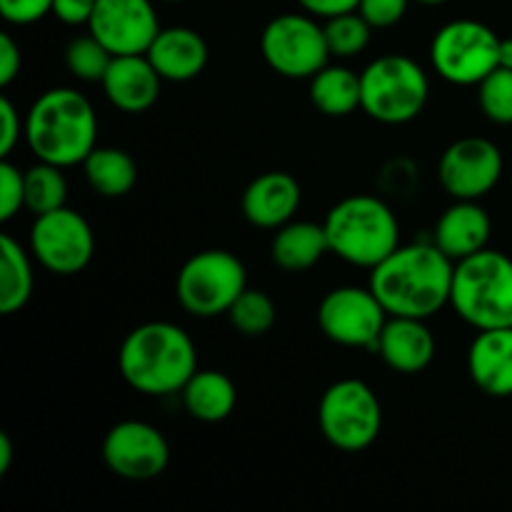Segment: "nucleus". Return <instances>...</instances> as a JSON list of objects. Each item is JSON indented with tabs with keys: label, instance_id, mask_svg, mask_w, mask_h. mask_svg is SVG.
Wrapping results in <instances>:
<instances>
[{
	"label": "nucleus",
	"instance_id": "obj_1",
	"mask_svg": "<svg viewBox=\"0 0 512 512\" xmlns=\"http://www.w3.org/2000/svg\"><path fill=\"white\" fill-rule=\"evenodd\" d=\"M453 273L455 260L433 240L398 245L383 263L370 270L368 288L390 318L428 320L450 305Z\"/></svg>",
	"mask_w": 512,
	"mask_h": 512
},
{
	"label": "nucleus",
	"instance_id": "obj_2",
	"mask_svg": "<svg viewBox=\"0 0 512 512\" xmlns=\"http://www.w3.org/2000/svg\"><path fill=\"white\" fill-rule=\"evenodd\" d=\"M118 368L135 393L165 398L185 388L198 370V350L180 325L153 320L130 330L118 350Z\"/></svg>",
	"mask_w": 512,
	"mask_h": 512
},
{
	"label": "nucleus",
	"instance_id": "obj_3",
	"mask_svg": "<svg viewBox=\"0 0 512 512\" xmlns=\"http://www.w3.org/2000/svg\"><path fill=\"white\" fill-rule=\"evenodd\" d=\"M25 143L43 163L73 168L98 145V115L75 88H50L25 113Z\"/></svg>",
	"mask_w": 512,
	"mask_h": 512
},
{
	"label": "nucleus",
	"instance_id": "obj_4",
	"mask_svg": "<svg viewBox=\"0 0 512 512\" xmlns=\"http://www.w3.org/2000/svg\"><path fill=\"white\" fill-rule=\"evenodd\" d=\"M330 253L355 268L373 270L400 245V223L378 195H348L323 220Z\"/></svg>",
	"mask_w": 512,
	"mask_h": 512
},
{
	"label": "nucleus",
	"instance_id": "obj_5",
	"mask_svg": "<svg viewBox=\"0 0 512 512\" xmlns=\"http://www.w3.org/2000/svg\"><path fill=\"white\" fill-rule=\"evenodd\" d=\"M450 308L475 330L512 328V258L485 248L458 260Z\"/></svg>",
	"mask_w": 512,
	"mask_h": 512
},
{
	"label": "nucleus",
	"instance_id": "obj_6",
	"mask_svg": "<svg viewBox=\"0 0 512 512\" xmlns=\"http://www.w3.org/2000/svg\"><path fill=\"white\" fill-rule=\"evenodd\" d=\"M428 98V73L408 55H380L360 73V110L383 125L410 123Z\"/></svg>",
	"mask_w": 512,
	"mask_h": 512
},
{
	"label": "nucleus",
	"instance_id": "obj_7",
	"mask_svg": "<svg viewBox=\"0 0 512 512\" xmlns=\"http://www.w3.org/2000/svg\"><path fill=\"white\" fill-rule=\"evenodd\" d=\"M245 288H248V273L243 260L220 248L200 250L185 260L175 280L180 308L203 320L228 315Z\"/></svg>",
	"mask_w": 512,
	"mask_h": 512
},
{
	"label": "nucleus",
	"instance_id": "obj_8",
	"mask_svg": "<svg viewBox=\"0 0 512 512\" xmlns=\"http://www.w3.org/2000/svg\"><path fill=\"white\" fill-rule=\"evenodd\" d=\"M318 425L323 438L335 450L363 453L383 430V405L363 380H338L320 398Z\"/></svg>",
	"mask_w": 512,
	"mask_h": 512
},
{
	"label": "nucleus",
	"instance_id": "obj_9",
	"mask_svg": "<svg viewBox=\"0 0 512 512\" xmlns=\"http://www.w3.org/2000/svg\"><path fill=\"white\" fill-rule=\"evenodd\" d=\"M500 38L480 20H450L430 43V63L453 85H480L498 68Z\"/></svg>",
	"mask_w": 512,
	"mask_h": 512
},
{
	"label": "nucleus",
	"instance_id": "obj_10",
	"mask_svg": "<svg viewBox=\"0 0 512 512\" xmlns=\"http://www.w3.org/2000/svg\"><path fill=\"white\" fill-rule=\"evenodd\" d=\"M260 53L270 70L290 80H310L330 63L325 30L310 13H283L260 33Z\"/></svg>",
	"mask_w": 512,
	"mask_h": 512
},
{
	"label": "nucleus",
	"instance_id": "obj_11",
	"mask_svg": "<svg viewBox=\"0 0 512 512\" xmlns=\"http://www.w3.org/2000/svg\"><path fill=\"white\" fill-rule=\"evenodd\" d=\"M30 253L53 275H78L90 265L95 253V235L78 210L63 208L35 215L30 225Z\"/></svg>",
	"mask_w": 512,
	"mask_h": 512
},
{
	"label": "nucleus",
	"instance_id": "obj_12",
	"mask_svg": "<svg viewBox=\"0 0 512 512\" xmlns=\"http://www.w3.org/2000/svg\"><path fill=\"white\" fill-rule=\"evenodd\" d=\"M390 315L370 288L340 285L330 290L318 308L320 333L343 348H365L375 353L380 333Z\"/></svg>",
	"mask_w": 512,
	"mask_h": 512
},
{
	"label": "nucleus",
	"instance_id": "obj_13",
	"mask_svg": "<svg viewBox=\"0 0 512 512\" xmlns=\"http://www.w3.org/2000/svg\"><path fill=\"white\" fill-rule=\"evenodd\" d=\"M100 455L113 475L145 483L168 470L170 445L155 425L143 420H120L105 433Z\"/></svg>",
	"mask_w": 512,
	"mask_h": 512
},
{
	"label": "nucleus",
	"instance_id": "obj_14",
	"mask_svg": "<svg viewBox=\"0 0 512 512\" xmlns=\"http://www.w3.org/2000/svg\"><path fill=\"white\" fill-rule=\"evenodd\" d=\"M503 178V153L488 138L468 135L445 148L438 180L453 200H480Z\"/></svg>",
	"mask_w": 512,
	"mask_h": 512
},
{
	"label": "nucleus",
	"instance_id": "obj_15",
	"mask_svg": "<svg viewBox=\"0 0 512 512\" xmlns=\"http://www.w3.org/2000/svg\"><path fill=\"white\" fill-rule=\"evenodd\" d=\"M88 33L113 55H140L160 33V18L153 0H98Z\"/></svg>",
	"mask_w": 512,
	"mask_h": 512
},
{
	"label": "nucleus",
	"instance_id": "obj_16",
	"mask_svg": "<svg viewBox=\"0 0 512 512\" xmlns=\"http://www.w3.org/2000/svg\"><path fill=\"white\" fill-rule=\"evenodd\" d=\"M105 90V98L120 113L138 115L153 108L160 98V78L158 70L148 60V55H113L105 78L100 80Z\"/></svg>",
	"mask_w": 512,
	"mask_h": 512
},
{
	"label": "nucleus",
	"instance_id": "obj_17",
	"mask_svg": "<svg viewBox=\"0 0 512 512\" xmlns=\"http://www.w3.org/2000/svg\"><path fill=\"white\" fill-rule=\"evenodd\" d=\"M303 203V188L298 180L283 170H270L258 175L245 188L240 208L245 220L255 228L278 230L280 225L290 223Z\"/></svg>",
	"mask_w": 512,
	"mask_h": 512
},
{
	"label": "nucleus",
	"instance_id": "obj_18",
	"mask_svg": "<svg viewBox=\"0 0 512 512\" xmlns=\"http://www.w3.org/2000/svg\"><path fill=\"white\" fill-rule=\"evenodd\" d=\"M145 55L163 80L188 83L203 73L210 53L208 43L198 30L173 25V28H160Z\"/></svg>",
	"mask_w": 512,
	"mask_h": 512
},
{
	"label": "nucleus",
	"instance_id": "obj_19",
	"mask_svg": "<svg viewBox=\"0 0 512 512\" xmlns=\"http://www.w3.org/2000/svg\"><path fill=\"white\" fill-rule=\"evenodd\" d=\"M468 373L480 393L512 398V328L478 330L468 350Z\"/></svg>",
	"mask_w": 512,
	"mask_h": 512
},
{
	"label": "nucleus",
	"instance_id": "obj_20",
	"mask_svg": "<svg viewBox=\"0 0 512 512\" xmlns=\"http://www.w3.org/2000/svg\"><path fill=\"white\" fill-rule=\"evenodd\" d=\"M493 223L478 200H455L438 218L433 230V243L450 260H463L488 248Z\"/></svg>",
	"mask_w": 512,
	"mask_h": 512
},
{
	"label": "nucleus",
	"instance_id": "obj_21",
	"mask_svg": "<svg viewBox=\"0 0 512 512\" xmlns=\"http://www.w3.org/2000/svg\"><path fill=\"white\" fill-rule=\"evenodd\" d=\"M375 353L395 373L418 375L433 363L435 338L428 325H425V320L388 318Z\"/></svg>",
	"mask_w": 512,
	"mask_h": 512
},
{
	"label": "nucleus",
	"instance_id": "obj_22",
	"mask_svg": "<svg viewBox=\"0 0 512 512\" xmlns=\"http://www.w3.org/2000/svg\"><path fill=\"white\" fill-rule=\"evenodd\" d=\"M330 253L328 235L323 223L313 220H290L280 225L270 243V258L280 270L288 273H305L315 268Z\"/></svg>",
	"mask_w": 512,
	"mask_h": 512
},
{
	"label": "nucleus",
	"instance_id": "obj_23",
	"mask_svg": "<svg viewBox=\"0 0 512 512\" xmlns=\"http://www.w3.org/2000/svg\"><path fill=\"white\" fill-rule=\"evenodd\" d=\"M185 413L198 423H223L238 405L235 383L220 370H195L180 390Z\"/></svg>",
	"mask_w": 512,
	"mask_h": 512
},
{
	"label": "nucleus",
	"instance_id": "obj_24",
	"mask_svg": "<svg viewBox=\"0 0 512 512\" xmlns=\"http://www.w3.org/2000/svg\"><path fill=\"white\" fill-rule=\"evenodd\" d=\"M83 173L90 190L110 200L128 195L138 183V165L133 155L110 145H95L93 153L83 160Z\"/></svg>",
	"mask_w": 512,
	"mask_h": 512
},
{
	"label": "nucleus",
	"instance_id": "obj_25",
	"mask_svg": "<svg viewBox=\"0 0 512 512\" xmlns=\"http://www.w3.org/2000/svg\"><path fill=\"white\" fill-rule=\"evenodd\" d=\"M310 103L328 118H345L360 108V75L345 65H325L310 78Z\"/></svg>",
	"mask_w": 512,
	"mask_h": 512
},
{
	"label": "nucleus",
	"instance_id": "obj_26",
	"mask_svg": "<svg viewBox=\"0 0 512 512\" xmlns=\"http://www.w3.org/2000/svg\"><path fill=\"white\" fill-rule=\"evenodd\" d=\"M23 245L10 235L0 238V313L15 315L33 295V263Z\"/></svg>",
	"mask_w": 512,
	"mask_h": 512
},
{
	"label": "nucleus",
	"instance_id": "obj_27",
	"mask_svg": "<svg viewBox=\"0 0 512 512\" xmlns=\"http://www.w3.org/2000/svg\"><path fill=\"white\" fill-rule=\"evenodd\" d=\"M63 170L60 165L43 163V160L25 170V210L43 215L63 208L68 200V180Z\"/></svg>",
	"mask_w": 512,
	"mask_h": 512
},
{
	"label": "nucleus",
	"instance_id": "obj_28",
	"mask_svg": "<svg viewBox=\"0 0 512 512\" xmlns=\"http://www.w3.org/2000/svg\"><path fill=\"white\" fill-rule=\"evenodd\" d=\"M323 30L330 55L340 60L355 58V55L363 53L370 45V35H373V25L358 10L328 18L323 23Z\"/></svg>",
	"mask_w": 512,
	"mask_h": 512
},
{
	"label": "nucleus",
	"instance_id": "obj_29",
	"mask_svg": "<svg viewBox=\"0 0 512 512\" xmlns=\"http://www.w3.org/2000/svg\"><path fill=\"white\" fill-rule=\"evenodd\" d=\"M113 53L93 33L78 35L65 48V68L80 83H100L110 68Z\"/></svg>",
	"mask_w": 512,
	"mask_h": 512
},
{
	"label": "nucleus",
	"instance_id": "obj_30",
	"mask_svg": "<svg viewBox=\"0 0 512 512\" xmlns=\"http://www.w3.org/2000/svg\"><path fill=\"white\" fill-rule=\"evenodd\" d=\"M275 315L278 313H275L273 298L255 288H245V293L228 310L230 325L245 338H260V335L270 333L275 325Z\"/></svg>",
	"mask_w": 512,
	"mask_h": 512
},
{
	"label": "nucleus",
	"instance_id": "obj_31",
	"mask_svg": "<svg viewBox=\"0 0 512 512\" xmlns=\"http://www.w3.org/2000/svg\"><path fill=\"white\" fill-rule=\"evenodd\" d=\"M478 103L485 118L498 125H512V70L495 68L478 85Z\"/></svg>",
	"mask_w": 512,
	"mask_h": 512
},
{
	"label": "nucleus",
	"instance_id": "obj_32",
	"mask_svg": "<svg viewBox=\"0 0 512 512\" xmlns=\"http://www.w3.org/2000/svg\"><path fill=\"white\" fill-rule=\"evenodd\" d=\"M25 208V173L8 158L0 163V220L8 223Z\"/></svg>",
	"mask_w": 512,
	"mask_h": 512
},
{
	"label": "nucleus",
	"instance_id": "obj_33",
	"mask_svg": "<svg viewBox=\"0 0 512 512\" xmlns=\"http://www.w3.org/2000/svg\"><path fill=\"white\" fill-rule=\"evenodd\" d=\"M410 8V0H360L358 13L368 20L370 25L380 30L393 28L405 18Z\"/></svg>",
	"mask_w": 512,
	"mask_h": 512
},
{
	"label": "nucleus",
	"instance_id": "obj_34",
	"mask_svg": "<svg viewBox=\"0 0 512 512\" xmlns=\"http://www.w3.org/2000/svg\"><path fill=\"white\" fill-rule=\"evenodd\" d=\"M53 15V0H0V18L10 25H33Z\"/></svg>",
	"mask_w": 512,
	"mask_h": 512
},
{
	"label": "nucleus",
	"instance_id": "obj_35",
	"mask_svg": "<svg viewBox=\"0 0 512 512\" xmlns=\"http://www.w3.org/2000/svg\"><path fill=\"white\" fill-rule=\"evenodd\" d=\"M20 138H25V120L8 98H0V155L8 158Z\"/></svg>",
	"mask_w": 512,
	"mask_h": 512
},
{
	"label": "nucleus",
	"instance_id": "obj_36",
	"mask_svg": "<svg viewBox=\"0 0 512 512\" xmlns=\"http://www.w3.org/2000/svg\"><path fill=\"white\" fill-rule=\"evenodd\" d=\"M20 68H23L20 45L15 43L8 33H3L0 35V85L8 88V85L20 75Z\"/></svg>",
	"mask_w": 512,
	"mask_h": 512
},
{
	"label": "nucleus",
	"instance_id": "obj_37",
	"mask_svg": "<svg viewBox=\"0 0 512 512\" xmlns=\"http://www.w3.org/2000/svg\"><path fill=\"white\" fill-rule=\"evenodd\" d=\"M98 0H53V15L65 25H88Z\"/></svg>",
	"mask_w": 512,
	"mask_h": 512
},
{
	"label": "nucleus",
	"instance_id": "obj_38",
	"mask_svg": "<svg viewBox=\"0 0 512 512\" xmlns=\"http://www.w3.org/2000/svg\"><path fill=\"white\" fill-rule=\"evenodd\" d=\"M298 3L305 13L315 15L320 20H328L335 18V15L350 13V10H358L360 0H298Z\"/></svg>",
	"mask_w": 512,
	"mask_h": 512
},
{
	"label": "nucleus",
	"instance_id": "obj_39",
	"mask_svg": "<svg viewBox=\"0 0 512 512\" xmlns=\"http://www.w3.org/2000/svg\"><path fill=\"white\" fill-rule=\"evenodd\" d=\"M13 440L8 433L0 430V475H8L10 465H13Z\"/></svg>",
	"mask_w": 512,
	"mask_h": 512
},
{
	"label": "nucleus",
	"instance_id": "obj_40",
	"mask_svg": "<svg viewBox=\"0 0 512 512\" xmlns=\"http://www.w3.org/2000/svg\"><path fill=\"white\" fill-rule=\"evenodd\" d=\"M498 63H500V68L512 70V38H500Z\"/></svg>",
	"mask_w": 512,
	"mask_h": 512
},
{
	"label": "nucleus",
	"instance_id": "obj_41",
	"mask_svg": "<svg viewBox=\"0 0 512 512\" xmlns=\"http://www.w3.org/2000/svg\"><path fill=\"white\" fill-rule=\"evenodd\" d=\"M415 3H420V5H443V3H448V0H415Z\"/></svg>",
	"mask_w": 512,
	"mask_h": 512
},
{
	"label": "nucleus",
	"instance_id": "obj_42",
	"mask_svg": "<svg viewBox=\"0 0 512 512\" xmlns=\"http://www.w3.org/2000/svg\"><path fill=\"white\" fill-rule=\"evenodd\" d=\"M163 3H183V0H163Z\"/></svg>",
	"mask_w": 512,
	"mask_h": 512
}]
</instances>
